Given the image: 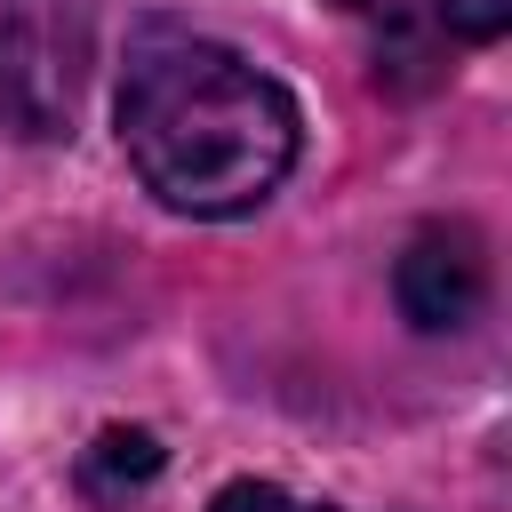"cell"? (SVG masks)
I'll return each mask as SVG.
<instances>
[{"mask_svg": "<svg viewBox=\"0 0 512 512\" xmlns=\"http://www.w3.org/2000/svg\"><path fill=\"white\" fill-rule=\"evenodd\" d=\"M96 64V0H0V136H64Z\"/></svg>", "mask_w": 512, "mask_h": 512, "instance_id": "7a4b0ae2", "label": "cell"}, {"mask_svg": "<svg viewBox=\"0 0 512 512\" xmlns=\"http://www.w3.org/2000/svg\"><path fill=\"white\" fill-rule=\"evenodd\" d=\"M392 296L408 312V328L424 336H448V328H472L480 304H488V248L472 224H424L400 264H392Z\"/></svg>", "mask_w": 512, "mask_h": 512, "instance_id": "3957f363", "label": "cell"}, {"mask_svg": "<svg viewBox=\"0 0 512 512\" xmlns=\"http://www.w3.org/2000/svg\"><path fill=\"white\" fill-rule=\"evenodd\" d=\"M208 512H336V504H312V496H296L280 480H224Z\"/></svg>", "mask_w": 512, "mask_h": 512, "instance_id": "8992f818", "label": "cell"}, {"mask_svg": "<svg viewBox=\"0 0 512 512\" xmlns=\"http://www.w3.org/2000/svg\"><path fill=\"white\" fill-rule=\"evenodd\" d=\"M336 8L424 48H480V40H504L512 24V0H336Z\"/></svg>", "mask_w": 512, "mask_h": 512, "instance_id": "277c9868", "label": "cell"}, {"mask_svg": "<svg viewBox=\"0 0 512 512\" xmlns=\"http://www.w3.org/2000/svg\"><path fill=\"white\" fill-rule=\"evenodd\" d=\"M112 112L128 168L176 216H248L288 184L304 152L296 96L240 48L184 24H144L128 40Z\"/></svg>", "mask_w": 512, "mask_h": 512, "instance_id": "6da1fadb", "label": "cell"}, {"mask_svg": "<svg viewBox=\"0 0 512 512\" xmlns=\"http://www.w3.org/2000/svg\"><path fill=\"white\" fill-rule=\"evenodd\" d=\"M152 472H160V440H152L144 424H112V432H96V448L80 456V488H88L96 504L136 496Z\"/></svg>", "mask_w": 512, "mask_h": 512, "instance_id": "5b68a950", "label": "cell"}]
</instances>
